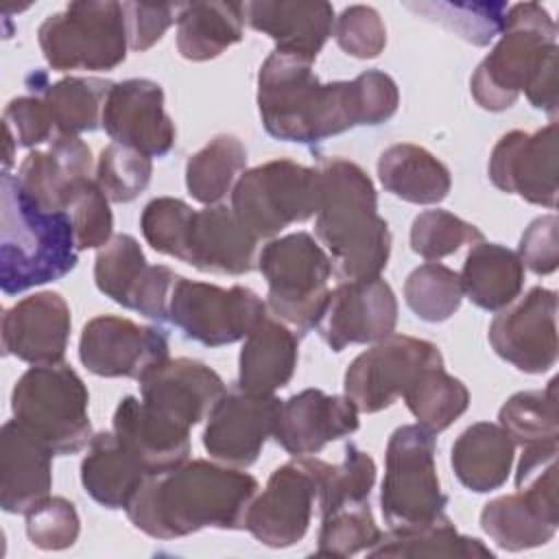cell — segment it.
<instances>
[{"mask_svg":"<svg viewBox=\"0 0 559 559\" xmlns=\"http://www.w3.org/2000/svg\"><path fill=\"white\" fill-rule=\"evenodd\" d=\"M255 493L251 474L194 459L146 476L124 511L148 537L177 539L203 528L242 531Z\"/></svg>","mask_w":559,"mask_h":559,"instance_id":"1","label":"cell"},{"mask_svg":"<svg viewBox=\"0 0 559 559\" xmlns=\"http://www.w3.org/2000/svg\"><path fill=\"white\" fill-rule=\"evenodd\" d=\"M264 131L282 142L317 144L365 124L358 81L321 83L312 61L273 50L258 72Z\"/></svg>","mask_w":559,"mask_h":559,"instance_id":"2","label":"cell"},{"mask_svg":"<svg viewBox=\"0 0 559 559\" xmlns=\"http://www.w3.org/2000/svg\"><path fill=\"white\" fill-rule=\"evenodd\" d=\"M321 199L314 234L328 249L332 271L343 282L378 277L391 253V231L378 214L369 175L354 162L330 157L319 164Z\"/></svg>","mask_w":559,"mask_h":559,"instance_id":"3","label":"cell"},{"mask_svg":"<svg viewBox=\"0 0 559 559\" xmlns=\"http://www.w3.org/2000/svg\"><path fill=\"white\" fill-rule=\"evenodd\" d=\"M76 240L68 212L39 207L17 177L0 179V286L4 295L57 282L76 266Z\"/></svg>","mask_w":559,"mask_h":559,"instance_id":"4","label":"cell"},{"mask_svg":"<svg viewBox=\"0 0 559 559\" xmlns=\"http://www.w3.org/2000/svg\"><path fill=\"white\" fill-rule=\"evenodd\" d=\"M552 57H557V24L550 13L537 2L511 4L498 44L472 74L474 100L487 111L509 109Z\"/></svg>","mask_w":559,"mask_h":559,"instance_id":"5","label":"cell"},{"mask_svg":"<svg viewBox=\"0 0 559 559\" xmlns=\"http://www.w3.org/2000/svg\"><path fill=\"white\" fill-rule=\"evenodd\" d=\"M90 393L68 362L33 365L11 393L13 419L31 430L52 454H76L92 441Z\"/></svg>","mask_w":559,"mask_h":559,"instance_id":"6","label":"cell"},{"mask_svg":"<svg viewBox=\"0 0 559 559\" xmlns=\"http://www.w3.org/2000/svg\"><path fill=\"white\" fill-rule=\"evenodd\" d=\"M37 41L44 59L57 72L114 70L127 59L124 9L114 0L70 2L41 22Z\"/></svg>","mask_w":559,"mask_h":559,"instance_id":"7","label":"cell"},{"mask_svg":"<svg viewBox=\"0 0 559 559\" xmlns=\"http://www.w3.org/2000/svg\"><path fill=\"white\" fill-rule=\"evenodd\" d=\"M435 432L419 424L393 430L384 454L380 509L389 528L428 524L445 515L448 496L437 476Z\"/></svg>","mask_w":559,"mask_h":559,"instance_id":"8","label":"cell"},{"mask_svg":"<svg viewBox=\"0 0 559 559\" xmlns=\"http://www.w3.org/2000/svg\"><path fill=\"white\" fill-rule=\"evenodd\" d=\"M319 168L273 159L245 170L231 190V210L253 238H273L282 229L317 214Z\"/></svg>","mask_w":559,"mask_h":559,"instance_id":"9","label":"cell"},{"mask_svg":"<svg viewBox=\"0 0 559 559\" xmlns=\"http://www.w3.org/2000/svg\"><path fill=\"white\" fill-rule=\"evenodd\" d=\"M255 266L269 286V310L299 330L314 328L330 293L332 262L325 249L308 231H293L271 238Z\"/></svg>","mask_w":559,"mask_h":559,"instance_id":"10","label":"cell"},{"mask_svg":"<svg viewBox=\"0 0 559 559\" xmlns=\"http://www.w3.org/2000/svg\"><path fill=\"white\" fill-rule=\"evenodd\" d=\"M266 317V304L247 286L221 288L207 282L177 277L170 295L168 319L188 338L221 347L249 336Z\"/></svg>","mask_w":559,"mask_h":559,"instance_id":"11","label":"cell"},{"mask_svg":"<svg viewBox=\"0 0 559 559\" xmlns=\"http://www.w3.org/2000/svg\"><path fill=\"white\" fill-rule=\"evenodd\" d=\"M432 365H443V356L435 343L406 334H389L349 362L343 380L345 397L354 402L358 413L384 411Z\"/></svg>","mask_w":559,"mask_h":559,"instance_id":"12","label":"cell"},{"mask_svg":"<svg viewBox=\"0 0 559 559\" xmlns=\"http://www.w3.org/2000/svg\"><path fill=\"white\" fill-rule=\"evenodd\" d=\"M319 496V459L295 456L280 465L249 504L245 528L269 548H288L308 533Z\"/></svg>","mask_w":559,"mask_h":559,"instance_id":"13","label":"cell"},{"mask_svg":"<svg viewBox=\"0 0 559 559\" xmlns=\"http://www.w3.org/2000/svg\"><path fill=\"white\" fill-rule=\"evenodd\" d=\"M177 273L164 264H148L140 242L129 234H116L98 249L94 260L96 288L151 321H166Z\"/></svg>","mask_w":559,"mask_h":559,"instance_id":"14","label":"cell"},{"mask_svg":"<svg viewBox=\"0 0 559 559\" xmlns=\"http://www.w3.org/2000/svg\"><path fill=\"white\" fill-rule=\"evenodd\" d=\"M79 358L94 376L140 382L168 360V336L159 328L138 325L127 317L100 314L83 325Z\"/></svg>","mask_w":559,"mask_h":559,"instance_id":"15","label":"cell"},{"mask_svg":"<svg viewBox=\"0 0 559 559\" xmlns=\"http://www.w3.org/2000/svg\"><path fill=\"white\" fill-rule=\"evenodd\" d=\"M280 408L282 400L273 393H251L236 384L207 413L203 430L205 452L225 465H253L266 439L275 432Z\"/></svg>","mask_w":559,"mask_h":559,"instance_id":"16","label":"cell"},{"mask_svg":"<svg viewBox=\"0 0 559 559\" xmlns=\"http://www.w3.org/2000/svg\"><path fill=\"white\" fill-rule=\"evenodd\" d=\"M493 352L524 373H546L557 362V293L533 286L489 323Z\"/></svg>","mask_w":559,"mask_h":559,"instance_id":"17","label":"cell"},{"mask_svg":"<svg viewBox=\"0 0 559 559\" xmlns=\"http://www.w3.org/2000/svg\"><path fill=\"white\" fill-rule=\"evenodd\" d=\"M397 299L393 288L378 275L371 280L341 282L328 293L317 321V332L332 352L354 343H378L393 334Z\"/></svg>","mask_w":559,"mask_h":559,"instance_id":"18","label":"cell"},{"mask_svg":"<svg viewBox=\"0 0 559 559\" xmlns=\"http://www.w3.org/2000/svg\"><path fill=\"white\" fill-rule=\"evenodd\" d=\"M557 122L550 120L535 133L509 131L489 155V179L507 192L533 205L557 207Z\"/></svg>","mask_w":559,"mask_h":559,"instance_id":"19","label":"cell"},{"mask_svg":"<svg viewBox=\"0 0 559 559\" xmlns=\"http://www.w3.org/2000/svg\"><path fill=\"white\" fill-rule=\"evenodd\" d=\"M107 135L148 157H164L175 146V124L164 109V90L151 79H127L114 83L103 122Z\"/></svg>","mask_w":559,"mask_h":559,"instance_id":"20","label":"cell"},{"mask_svg":"<svg viewBox=\"0 0 559 559\" xmlns=\"http://www.w3.org/2000/svg\"><path fill=\"white\" fill-rule=\"evenodd\" d=\"M70 330L72 317L68 301L55 290H41L4 310L2 349L28 365L61 362Z\"/></svg>","mask_w":559,"mask_h":559,"instance_id":"21","label":"cell"},{"mask_svg":"<svg viewBox=\"0 0 559 559\" xmlns=\"http://www.w3.org/2000/svg\"><path fill=\"white\" fill-rule=\"evenodd\" d=\"M358 426V408L349 397L304 389L282 402L273 437L288 454L310 456Z\"/></svg>","mask_w":559,"mask_h":559,"instance_id":"22","label":"cell"},{"mask_svg":"<svg viewBox=\"0 0 559 559\" xmlns=\"http://www.w3.org/2000/svg\"><path fill=\"white\" fill-rule=\"evenodd\" d=\"M223 393V378L192 358H168L140 380V400L186 428L203 421Z\"/></svg>","mask_w":559,"mask_h":559,"instance_id":"23","label":"cell"},{"mask_svg":"<svg viewBox=\"0 0 559 559\" xmlns=\"http://www.w3.org/2000/svg\"><path fill=\"white\" fill-rule=\"evenodd\" d=\"M255 247L231 207L207 205L192 212L179 260L203 273L245 275L255 269Z\"/></svg>","mask_w":559,"mask_h":559,"instance_id":"24","label":"cell"},{"mask_svg":"<svg viewBox=\"0 0 559 559\" xmlns=\"http://www.w3.org/2000/svg\"><path fill=\"white\" fill-rule=\"evenodd\" d=\"M90 146L79 135H59L46 151H31L15 177L39 207L66 212L76 192L90 181Z\"/></svg>","mask_w":559,"mask_h":559,"instance_id":"25","label":"cell"},{"mask_svg":"<svg viewBox=\"0 0 559 559\" xmlns=\"http://www.w3.org/2000/svg\"><path fill=\"white\" fill-rule=\"evenodd\" d=\"M245 20L275 41L277 52L314 61L334 31V7L323 0H255L245 2Z\"/></svg>","mask_w":559,"mask_h":559,"instance_id":"26","label":"cell"},{"mask_svg":"<svg viewBox=\"0 0 559 559\" xmlns=\"http://www.w3.org/2000/svg\"><path fill=\"white\" fill-rule=\"evenodd\" d=\"M52 452L17 419L0 428V507L26 513L52 487Z\"/></svg>","mask_w":559,"mask_h":559,"instance_id":"27","label":"cell"},{"mask_svg":"<svg viewBox=\"0 0 559 559\" xmlns=\"http://www.w3.org/2000/svg\"><path fill=\"white\" fill-rule=\"evenodd\" d=\"M114 432L148 474L168 472L190 456V428L166 419L135 395H124L116 406Z\"/></svg>","mask_w":559,"mask_h":559,"instance_id":"28","label":"cell"},{"mask_svg":"<svg viewBox=\"0 0 559 559\" xmlns=\"http://www.w3.org/2000/svg\"><path fill=\"white\" fill-rule=\"evenodd\" d=\"M299 341L280 319L264 317L245 338L238 356V386L251 393L284 389L297 369Z\"/></svg>","mask_w":559,"mask_h":559,"instance_id":"29","label":"cell"},{"mask_svg":"<svg viewBox=\"0 0 559 559\" xmlns=\"http://www.w3.org/2000/svg\"><path fill=\"white\" fill-rule=\"evenodd\" d=\"M111 85V81L96 76H66L48 83L46 74L37 70L26 76V87L41 98L57 138L98 129Z\"/></svg>","mask_w":559,"mask_h":559,"instance_id":"30","label":"cell"},{"mask_svg":"<svg viewBox=\"0 0 559 559\" xmlns=\"http://www.w3.org/2000/svg\"><path fill=\"white\" fill-rule=\"evenodd\" d=\"M515 443L500 424L478 421L465 428L452 445V469L459 483L476 493L500 489L513 465Z\"/></svg>","mask_w":559,"mask_h":559,"instance_id":"31","label":"cell"},{"mask_svg":"<svg viewBox=\"0 0 559 559\" xmlns=\"http://www.w3.org/2000/svg\"><path fill=\"white\" fill-rule=\"evenodd\" d=\"M151 476L116 432H96L81 461V483L92 500L107 509H124L142 480Z\"/></svg>","mask_w":559,"mask_h":559,"instance_id":"32","label":"cell"},{"mask_svg":"<svg viewBox=\"0 0 559 559\" xmlns=\"http://www.w3.org/2000/svg\"><path fill=\"white\" fill-rule=\"evenodd\" d=\"M459 280L463 295L474 306L498 312L520 297L524 264L518 251L480 240L469 247Z\"/></svg>","mask_w":559,"mask_h":559,"instance_id":"33","label":"cell"},{"mask_svg":"<svg viewBox=\"0 0 559 559\" xmlns=\"http://www.w3.org/2000/svg\"><path fill=\"white\" fill-rule=\"evenodd\" d=\"M378 179L393 197L415 203H441L452 188L450 170L430 151L400 142L384 148L378 157Z\"/></svg>","mask_w":559,"mask_h":559,"instance_id":"34","label":"cell"},{"mask_svg":"<svg viewBox=\"0 0 559 559\" xmlns=\"http://www.w3.org/2000/svg\"><path fill=\"white\" fill-rule=\"evenodd\" d=\"M559 526V511L524 491L489 500L480 511V528L502 550L520 552L548 544Z\"/></svg>","mask_w":559,"mask_h":559,"instance_id":"35","label":"cell"},{"mask_svg":"<svg viewBox=\"0 0 559 559\" xmlns=\"http://www.w3.org/2000/svg\"><path fill=\"white\" fill-rule=\"evenodd\" d=\"M245 4L186 2L177 15V50L188 61L221 57L245 35Z\"/></svg>","mask_w":559,"mask_h":559,"instance_id":"36","label":"cell"},{"mask_svg":"<svg viewBox=\"0 0 559 559\" xmlns=\"http://www.w3.org/2000/svg\"><path fill=\"white\" fill-rule=\"evenodd\" d=\"M369 557H463L493 559V552L476 537L461 535L448 515L408 528H389L367 550Z\"/></svg>","mask_w":559,"mask_h":559,"instance_id":"37","label":"cell"},{"mask_svg":"<svg viewBox=\"0 0 559 559\" xmlns=\"http://www.w3.org/2000/svg\"><path fill=\"white\" fill-rule=\"evenodd\" d=\"M247 168V148L236 135H214L186 164V188L203 205H216L231 194Z\"/></svg>","mask_w":559,"mask_h":559,"instance_id":"38","label":"cell"},{"mask_svg":"<svg viewBox=\"0 0 559 559\" xmlns=\"http://www.w3.org/2000/svg\"><path fill=\"white\" fill-rule=\"evenodd\" d=\"M402 397L417 424L435 435L452 426L469 406L467 386L450 376L443 365L424 369Z\"/></svg>","mask_w":559,"mask_h":559,"instance_id":"39","label":"cell"},{"mask_svg":"<svg viewBox=\"0 0 559 559\" xmlns=\"http://www.w3.org/2000/svg\"><path fill=\"white\" fill-rule=\"evenodd\" d=\"M498 421L513 439V443L522 448L559 439L557 378H552L546 389L520 391L511 395L502 404Z\"/></svg>","mask_w":559,"mask_h":559,"instance_id":"40","label":"cell"},{"mask_svg":"<svg viewBox=\"0 0 559 559\" xmlns=\"http://www.w3.org/2000/svg\"><path fill=\"white\" fill-rule=\"evenodd\" d=\"M373 483H376V463L367 452H362L354 443L345 445V456L336 465H330L319 459L317 504L321 515L343 504L367 502L371 496Z\"/></svg>","mask_w":559,"mask_h":559,"instance_id":"41","label":"cell"},{"mask_svg":"<svg viewBox=\"0 0 559 559\" xmlns=\"http://www.w3.org/2000/svg\"><path fill=\"white\" fill-rule=\"evenodd\" d=\"M404 299L419 319L428 323L448 321L463 299L459 273L445 264L426 262L406 277Z\"/></svg>","mask_w":559,"mask_h":559,"instance_id":"42","label":"cell"},{"mask_svg":"<svg viewBox=\"0 0 559 559\" xmlns=\"http://www.w3.org/2000/svg\"><path fill=\"white\" fill-rule=\"evenodd\" d=\"M406 7L439 22L474 46H487L502 33L509 9L504 2H411Z\"/></svg>","mask_w":559,"mask_h":559,"instance_id":"43","label":"cell"},{"mask_svg":"<svg viewBox=\"0 0 559 559\" xmlns=\"http://www.w3.org/2000/svg\"><path fill=\"white\" fill-rule=\"evenodd\" d=\"M382 531L376 526L369 500L358 504H343L321 515L317 557L345 559L369 550Z\"/></svg>","mask_w":559,"mask_h":559,"instance_id":"44","label":"cell"},{"mask_svg":"<svg viewBox=\"0 0 559 559\" xmlns=\"http://www.w3.org/2000/svg\"><path fill=\"white\" fill-rule=\"evenodd\" d=\"M151 177L153 162L148 155L111 142L98 155L94 181L109 201L129 203L148 188Z\"/></svg>","mask_w":559,"mask_h":559,"instance_id":"45","label":"cell"},{"mask_svg":"<svg viewBox=\"0 0 559 559\" xmlns=\"http://www.w3.org/2000/svg\"><path fill=\"white\" fill-rule=\"evenodd\" d=\"M480 240H485V236L476 225L445 210H426L417 214L411 225V249L430 262L452 255L461 247L476 245Z\"/></svg>","mask_w":559,"mask_h":559,"instance_id":"46","label":"cell"},{"mask_svg":"<svg viewBox=\"0 0 559 559\" xmlns=\"http://www.w3.org/2000/svg\"><path fill=\"white\" fill-rule=\"evenodd\" d=\"M26 535L41 550H66L74 546L81 533V520L74 504L61 496H46L26 513Z\"/></svg>","mask_w":559,"mask_h":559,"instance_id":"47","label":"cell"},{"mask_svg":"<svg viewBox=\"0 0 559 559\" xmlns=\"http://www.w3.org/2000/svg\"><path fill=\"white\" fill-rule=\"evenodd\" d=\"M192 212L194 210L186 201L175 197H157L148 201L140 216L144 240L157 253L179 260Z\"/></svg>","mask_w":559,"mask_h":559,"instance_id":"48","label":"cell"},{"mask_svg":"<svg viewBox=\"0 0 559 559\" xmlns=\"http://www.w3.org/2000/svg\"><path fill=\"white\" fill-rule=\"evenodd\" d=\"M334 37L343 52L356 59H376L386 46L380 13L367 4H352L334 22Z\"/></svg>","mask_w":559,"mask_h":559,"instance_id":"49","label":"cell"},{"mask_svg":"<svg viewBox=\"0 0 559 559\" xmlns=\"http://www.w3.org/2000/svg\"><path fill=\"white\" fill-rule=\"evenodd\" d=\"M70 218L74 227L76 249H100L111 240L114 229V214L109 210V199L90 179L70 203Z\"/></svg>","mask_w":559,"mask_h":559,"instance_id":"50","label":"cell"},{"mask_svg":"<svg viewBox=\"0 0 559 559\" xmlns=\"http://www.w3.org/2000/svg\"><path fill=\"white\" fill-rule=\"evenodd\" d=\"M4 127L11 129L17 146L33 148L57 138L50 116L37 94L17 96L4 107Z\"/></svg>","mask_w":559,"mask_h":559,"instance_id":"51","label":"cell"},{"mask_svg":"<svg viewBox=\"0 0 559 559\" xmlns=\"http://www.w3.org/2000/svg\"><path fill=\"white\" fill-rule=\"evenodd\" d=\"M181 4H148V2H122L129 33V48L144 52L155 46L164 33L177 22Z\"/></svg>","mask_w":559,"mask_h":559,"instance_id":"52","label":"cell"},{"mask_svg":"<svg viewBox=\"0 0 559 559\" xmlns=\"http://www.w3.org/2000/svg\"><path fill=\"white\" fill-rule=\"evenodd\" d=\"M518 255L535 275H550L559 264V221L555 214L535 218L522 234Z\"/></svg>","mask_w":559,"mask_h":559,"instance_id":"53","label":"cell"},{"mask_svg":"<svg viewBox=\"0 0 559 559\" xmlns=\"http://www.w3.org/2000/svg\"><path fill=\"white\" fill-rule=\"evenodd\" d=\"M524 94L533 107L546 111L555 120V116H557V57L548 59L539 68V72L526 85Z\"/></svg>","mask_w":559,"mask_h":559,"instance_id":"54","label":"cell"}]
</instances>
